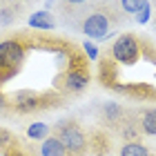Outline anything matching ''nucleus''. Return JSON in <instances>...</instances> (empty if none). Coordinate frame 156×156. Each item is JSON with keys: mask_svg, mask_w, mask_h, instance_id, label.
<instances>
[{"mask_svg": "<svg viewBox=\"0 0 156 156\" xmlns=\"http://www.w3.org/2000/svg\"><path fill=\"white\" fill-rule=\"evenodd\" d=\"M123 16L125 13L114 5H98V7H91V9L83 16V23H80V31L89 38H96V40H103L105 36L109 34L112 25H118L123 23Z\"/></svg>", "mask_w": 156, "mask_h": 156, "instance_id": "nucleus-1", "label": "nucleus"}, {"mask_svg": "<svg viewBox=\"0 0 156 156\" xmlns=\"http://www.w3.org/2000/svg\"><path fill=\"white\" fill-rule=\"evenodd\" d=\"M51 136H56L60 140L69 156H85L89 150L87 132L74 118H65L60 123H56V127H51Z\"/></svg>", "mask_w": 156, "mask_h": 156, "instance_id": "nucleus-2", "label": "nucleus"}, {"mask_svg": "<svg viewBox=\"0 0 156 156\" xmlns=\"http://www.w3.org/2000/svg\"><path fill=\"white\" fill-rule=\"evenodd\" d=\"M25 60V49L16 40L0 42V83L11 78Z\"/></svg>", "mask_w": 156, "mask_h": 156, "instance_id": "nucleus-3", "label": "nucleus"}, {"mask_svg": "<svg viewBox=\"0 0 156 156\" xmlns=\"http://www.w3.org/2000/svg\"><path fill=\"white\" fill-rule=\"evenodd\" d=\"M112 56H114L118 62H132V60H136V56H138V38L134 36V34H123V36L114 42Z\"/></svg>", "mask_w": 156, "mask_h": 156, "instance_id": "nucleus-4", "label": "nucleus"}, {"mask_svg": "<svg viewBox=\"0 0 156 156\" xmlns=\"http://www.w3.org/2000/svg\"><path fill=\"white\" fill-rule=\"evenodd\" d=\"M45 98L34 94V91H20V94L16 96V107L20 112H38L45 107Z\"/></svg>", "mask_w": 156, "mask_h": 156, "instance_id": "nucleus-5", "label": "nucleus"}, {"mask_svg": "<svg viewBox=\"0 0 156 156\" xmlns=\"http://www.w3.org/2000/svg\"><path fill=\"white\" fill-rule=\"evenodd\" d=\"M40 154L42 156H69L67 154V150L65 147H62V143L56 136H51V134H49V136L42 140V145H40Z\"/></svg>", "mask_w": 156, "mask_h": 156, "instance_id": "nucleus-6", "label": "nucleus"}, {"mask_svg": "<svg viewBox=\"0 0 156 156\" xmlns=\"http://www.w3.org/2000/svg\"><path fill=\"white\" fill-rule=\"evenodd\" d=\"M138 123H140V132H143V134H147V136H156V107L140 112Z\"/></svg>", "mask_w": 156, "mask_h": 156, "instance_id": "nucleus-7", "label": "nucleus"}, {"mask_svg": "<svg viewBox=\"0 0 156 156\" xmlns=\"http://www.w3.org/2000/svg\"><path fill=\"white\" fill-rule=\"evenodd\" d=\"M29 27H34V29H54L56 20L49 11H36L29 16Z\"/></svg>", "mask_w": 156, "mask_h": 156, "instance_id": "nucleus-8", "label": "nucleus"}, {"mask_svg": "<svg viewBox=\"0 0 156 156\" xmlns=\"http://www.w3.org/2000/svg\"><path fill=\"white\" fill-rule=\"evenodd\" d=\"M103 116H105V123L112 125V127H118V123L125 118V112L120 105H114V103H107L103 109Z\"/></svg>", "mask_w": 156, "mask_h": 156, "instance_id": "nucleus-9", "label": "nucleus"}, {"mask_svg": "<svg viewBox=\"0 0 156 156\" xmlns=\"http://www.w3.org/2000/svg\"><path fill=\"white\" fill-rule=\"evenodd\" d=\"M120 156H156V154L147 150L140 140H132V143H125L120 147Z\"/></svg>", "mask_w": 156, "mask_h": 156, "instance_id": "nucleus-10", "label": "nucleus"}, {"mask_svg": "<svg viewBox=\"0 0 156 156\" xmlns=\"http://www.w3.org/2000/svg\"><path fill=\"white\" fill-rule=\"evenodd\" d=\"M147 7V0H118V9L125 16H138Z\"/></svg>", "mask_w": 156, "mask_h": 156, "instance_id": "nucleus-11", "label": "nucleus"}, {"mask_svg": "<svg viewBox=\"0 0 156 156\" xmlns=\"http://www.w3.org/2000/svg\"><path fill=\"white\" fill-rule=\"evenodd\" d=\"M89 83V76L85 72H72L67 76V89L69 91H83Z\"/></svg>", "mask_w": 156, "mask_h": 156, "instance_id": "nucleus-12", "label": "nucleus"}, {"mask_svg": "<svg viewBox=\"0 0 156 156\" xmlns=\"http://www.w3.org/2000/svg\"><path fill=\"white\" fill-rule=\"evenodd\" d=\"M87 138H89V136H87ZM89 147H91V152H94L96 156H105V154L109 152V140L105 138L101 132H96L94 136L89 138Z\"/></svg>", "mask_w": 156, "mask_h": 156, "instance_id": "nucleus-13", "label": "nucleus"}, {"mask_svg": "<svg viewBox=\"0 0 156 156\" xmlns=\"http://www.w3.org/2000/svg\"><path fill=\"white\" fill-rule=\"evenodd\" d=\"M49 132H51V127H47L45 123H34L29 129H27V136L34 138V140H45L49 136Z\"/></svg>", "mask_w": 156, "mask_h": 156, "instance_id": "nucleus-14", "label": "nucleus"}, {"mask_svg": "<svg viewBox=\"0 0 156 156\" xmlns=\"http://www.w3.org/2000/svg\"><path fill=\"white\" fill-rule=\"evenodd\" d=\"M16 16H18V9H16L11 2H7V5L0 7V25H9V23H13V20H16Z\"/></svg>", "mask_w": 156, "mask_h": 156, "instance_id": "nucleus-15", "label": "nucleus"}, {"mask_svg": "<svg viewBox=\"0 0 156 156\" xmlns=\"http://www.w3.org/2000/svg\"><path fill=\"white\" fill-rule=\"evenodd\" d=\"M85 2H87V0H62V2H58V5H60V9L65 13H69V11H78Z\"/></svg>", "mask_w": 156, "mask_h": 156, "instance_id": "nucleus-16", "label": "nucleus"}, {"mask_svg": "<svg viewBox=\"0 0 156 156\" xmlns=\"http://www.w3.org/2000/svg\"><path fill=\"white\" fill-rule=\"evenodd\" d=\"M83 49L87 51V56H89L91 60H96V56H98V49L94 47V42H85V45H83Z\"/></svg>", "mask_w": 156, "mask_h": 156, "instance_id": "nucleus-17", "label": "nucleus"}, {"mask_svg": "<svg viewBox=\"0 0 156 156\" xmlns=\"http://www.w3.org/2000/svg\"><path fill=\"white\" fill-rule=\"evenodd\" d=\"M150 11H152V9H150V2H147V7L138 13V23H147V20H150Z\"/></svg>", "mask_w": 156, "mask_h": 156, "instance_id": "nucleus-18", "label": "nucleus"}, {"mask_svg": "<svg viewBox=\"0 0 156 156\" xmlns=\"http://www.w3.org/2000/svg\"><path fill=\"white\" fill-rule=\"evenodd\" d=\"M9 140H11V136H9V134H7V132H2V129H0V145L9 143Z\"/></svg>", "mask_w": 156, "mask_h": 156, "instance_id": "nucleus-19", "label": "nucleus"}, {"mask_svg": "<svg viewBox=\"0 0 156 156\" xmlns=\"http://www.w3.org/2000/svg\"><path fill=\"white\" fill-rule=\"evenodd\" d=\"M7 156H27V154H25V152H18V150H11Z\"/></svg>", "mask_w": 156, "mask_h": 156, "instance_id": "nucleus-20", "label": "nucleus"}, {"mask_svg": "<svg viewBox=\"0 0 156 156\" xmlns=\"http://www.w3.org/2000/svg\"><path fill=\"white\" fill-rule=\"evenodd\" d=\"M9 2H11V0H9Z\"/></svg>", "mask_w": 156, "mask_h": 156, "instance_id": "nucleus-21", "label": "nucleus"}]
</instances>
